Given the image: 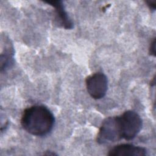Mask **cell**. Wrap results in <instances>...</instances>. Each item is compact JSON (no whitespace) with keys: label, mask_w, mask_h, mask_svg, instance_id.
I'll return each mask as SVG.
<instances>
[{"label":"cell","mask_w":156,"mask_h":156,"mask_svg":"<svg viewBox=\"0 0 156 156\" xmlns=\"http://www.w3.org/2000/svg\"><path fill=\"white\" fill-rule=\"evenodd\" d=\"M55 118L52 112L43 105H34L26 108L21 116V124L29 133L44 136L52 130Z\"/></svg>","instance_id":"obj_1"},{"label":"cell","mask_w":156,"mask_h":156,"mask_svg":"<svg viewBox=\"0 0 156 156\" xmlns=\"http://www.w3.org/2000/svg\"><path fill=\"white\" fill-rule=\"evenodd\" d=\"M118 118L122 139L128 141L134 139L143 127L141 116L135 111L127 110Z\"/></svg>","instance_id":"obj_2"},{"label":"cell","mask_w":156,"mask_h":156,"mask_svg":"<svg viewBox=\"0 0 156 156\" xmlns=\"http://www.w3.org/2000/svg\"><path fill=\"white\" fill-rule=\"evenodd\" d=\"M122 139L118 116L106 118L102 122L96 136L99 144H108Z\"/></svg>","instance_id":"obj_3"},{"label":"cell","mask_w":156,"mask_h":156,"mask_svg":"<svg viewBox=\"0 0 156 156\" xmlns=\"http://www.w3.org/2000/svg\"><path fill=\"white\" fill-rule=\"evenodd\" d=\"M85 85L90 96L93 99H100L106 94L108 89L107 77L104 73L98 72L86 78Z\"/></svg>","instance_id":"obj_4"},{"label":"cell","mask_w":156,"mask_h":156,"mask_svg":"<svg viewBox=\"0 0 156 156\" xmlns=\"http://www.w3.org/2000/svg\"><path fill=\"white\" fill-rule=\"evenodd\" d=\"M147 154L146 148L132 144H120L111 148L108 153L109 156H144Z\"/></svg>","instance_id":"obj_5"},{"label":"cell","mask_w":156,"mask_h":156,"mask_svg":"<svg viewBox=\"0 0 156 156\" xmlns=\"http://www.w3.org/2000/svg\"><path fill=\"white\" fill-rule=\"evenodd\" d=\"M44 2L54 7L55 20L60 27L65 29H72L73 28V23L65 10L62 1H44Z\"/></svg>","instance_id":"obj_6"},{"label":"cell","mask_w":156,"mask_h":156,"mask_svg":"<svg viewBox=\"0 0 156 156\" xmlns=\"http://www.w3.org/2000/svg\"><path fill=\"white\" fill-rule=\"evenodd\" d=\"M14 50L8 39L5 40V47L1 54V71H6L14 63Z\"/></svg>","instance_id":"obj_7"},{"label":"cell","mask_w":156,"mask_h":156,"mask_svg":"<svg viewBox=\"0 0 156 156\" xmlns=\"http://www.w3.org/2000/svg\"><path fill=\"white\" fill-rule=\"evenodd\" d=\"M149 53L151 55L155 56V38H154L151 41L149 48Z\"/></svg>","instance_id":"obj_8"},{"label":"cell","mask_w":156,"mask_h":156,"mask_svg":"<svg viewBox=\"0 0 156 156\" xmlns=\"http://www.w3.org/2000/svg\"><path fill=\"white\" fill-rule=\"evenodd\" d=\"M145 2L151 10L155 11L156 8V1L155 0H147Z\"/></svg>","instance_id":"obj_9"}]
</instances>
